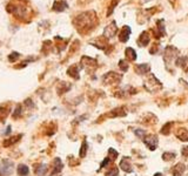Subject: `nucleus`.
I'll list each match as a JSON object with an SVG mask.
<instances>
[{
    "label": "nucleus",
    "instance_id": "1",
    "mask_svg": "<svg viewBox=\"0 0 188 176\" xmlns=\"http://www.w3.org/2000/svg\"><path fill=\"white\" fill-rule=\"evenodd\" d=\"M74 25L80 33H88L91 29L98 25V18L94 11H88L84 13L79 14L74 19Z\"/></svg>",
    "mask_w": 188,
    "mask_h": 176
},
{
    "label": "nucleus",
    "instance_id": "2",
    "mask_svg": "<svg viewBox=\"0 0 188 176\" xmlns=\"http://www.w3.org/2000/svg\"><path fill=\"white\" fill-rule=\"evenodd\" d=\"M7 11L15 15L17 18H25L27 15L28 7L20 0H13L7 5Z\"/></svg>",
    "mask_w": 188,
    "mask_h": 176
},
{
    "label": "nucleus",
    "instance_id": "3",
    "mask_svg": "<svg viewBox=\"0 0 188 176\" xmlns=\"http://www.w3.org/2000/svg\"><path fill=\"white\" fill-rule=\"evenodd\" d=\"M144 86H145V88H146L149 93L159 92L161 88H162V84H161L160 81H159V80L155 77V75H153V74H149V75L146 77Z\"/></svg>",
    "mask_w": 188,
    "mask_h": 176
},
{
    "label": "nucleus",
    "instance_id": "4",
    "mask_svg": "<svg viewBox=\"0 0 188 176\" xmlns=\"http://www.w3.org/2000/svg\"><path fill=\"white\" fill-rule=\"evenodd\" d=\"M179 54V49L175 48L174 46H168L165 49V53H163V61L166 63V66H168L169 63H172L175 59L178 58Z\"/></svg>",
    "mask_w": 188,
    "mask_h": 176
},
{
    "label": "nucleus",
    "instance_id": "5",
    "mask_svg": "<svg viewBox=\"0 0 188 176\" xmlns=\"http://www.w3.org/2000/svg\"><path fill=\"white\" fill-rule=\"evenodd\" d=\"M122 80V74H118L115 72H108L106 73L104 77H102V82L104 84H117L119 82H121Z\"/></svg>",
    "mask_w": 188,
    "mask_h": 176
},
{
    "label": "nucleus",
    "instance_id": "6",
    "mask_svg": "<svg viewBox=\"0 0 188 176\" xmlns=\"http://www.w3.org/2000/svg\"><path fill=\"white\" fill-rule=\"evenodd\" d=\"M144 143L149 150H155L159 144V139L155 134H148L144 137Z\"/></svg>",
    "mask_w": 188,
    "mask_h": 176
},
{
    "label": "nucleus",
    "instance_id": "7",
    "mask_svg": "<svg viewBox=\"0 0 188 176\" xmlns=\"http://www.w3.org/2000/svg\"><path fill=\"white\" fill-rule=\"evenodd\" d=\"M13 173V162L10 160H4L0 166V174L2 176L11 175Z\"/></svg>",
    "mask_w": 188,
    "mask_h": 176
},
{
    "label": "nucleus",
    "instance_id": "8",
    "mask_svg": "<svg viewBox=\"0 0 188 176\" xmlns=\"http://www.w3.org/2000/svg\"><path fill=\"white\" fill-rule=\"evenodd\" d=\"M118 32V27H117V22L115 21H112L108 26H106L104 31V36L107 38V39H111V38H114L115 34Z\"/></svg>",
    "mask_w": 188,
    "mask_h": 176
},
{
    "label": "nucleus",
    "instance_id": "9",
    "mask_svg": "<svg viewBox=\"0 0 188 176\" xmlns=\"http://www.w3.org/2000/svg\"><path fill=\"white\" fill-rule=\"evenodd\" d=\"M126 108L122 106V107H118V108H115V109H112L109 113H107V114H105L104 116L105 118H122V116H126Z\"/></svg>",
    "mask_w": 188,
    "mask_h": 176
},
{
    "label": "nucleus",
    "instance_id": "10",
    "mask_svg": "<svg viewBox=\"0 0 188 176\" xmlns=\"http://www.w3.org/2000/svg\"><path fill=\"white\" fill-rule=\"evenodd\" d=\"M141 123H144L145 126H153L158 122V119L156 116L152 114V113H146L144 116H142V120H140Z\"/></svg>",
    "mask_w": 188,
    "mask_h": 176
},
{
    "label": "nucleus",
    "instance_id": "11",
    "mask_svg": "<svg viewBox=\"0 0 188 176\" xmlns=\"http://www.w3.org/2000/svg\"><path fill=\"white\" fill-rule=\"evenodd\" d=\"M91 43H93V46H95V47H98V48L104 49L105 52H106V48L109 46V45H108V39L105 38L104 35L97 38V39H95L94 41H92Z\"/></svg>",
    "mask_w": 188,
    "mask_h": 176
},
{
    "label": "nucleus",
    "instance_id": "12",
    "mask_svg": "<svg viewBox=\"0 0 188 176\" xmlns=\"http://www.w3.org/2000/svg\"><path fill=\"white\" fill-rule=\"evenodd\" d=\"M120 168L122 169L125 173H133L132 162H131V157L126 156L120 161Z\"/></svg>",
    "mask_w": 188,
    "mask_h": 176
},
{
    "label": "nucleus",
    "instance_id": "13",
    "mask_svg": "<svg viewBox=\"0 0 188 176\" xmlns=\"http://www.w3.org/2000/svg\"><path fill=\"white\" fill-rule=\"evenodd\" d=\"M154 36L155 38H161V36H165L166 35V31H165V24L162 20L156 21V28L153 31Z\"/></svg>",
    "mask_w": 188,
    "mask_h": 176
},
{
    "label": "nucleus",
    "instance_id": "14",
    "mask_svg": "<svg viewBox=\"0 0 188 176\" xmlns=\"http://www.w3.org/2000/svg\"><path fill=\"white\" fill-rule=\"evenodd\" d=\"M135 72L140 74V75H145V74H148L149 70H151V66L148 63H140V65H136L134 67Z\"/></svg>",
    "mask_w": 188,
    "mask_h": 176
},
{
    "label": "nucleus",
    "instance_id": "15",
    "mask_svg": "<svg viewBox=\"0 0 188 176\" xmlns=\"http://www.w3.org/2000/svg\"><path fill=\"white\" fill-rule=\"evenodd\" d=\"M129 35H131V28L129 26H125V27L121 29V32H120V35H119V40L120 42H127L128 41V39H129Z\"/></svg>",
    "mask_w": 188,
    "mask_h": 176
},
{
    "label": "nucleus",
    "instance_id": "16",
    "mask_svg": "<svg viewBox=\"0 0 188 176\" xmlns=\"http://www.w3.org/2000/svg\"><path fill=\"white\" fill-rule=\"evenodd\" d=\"M185 170H186V166L180 162V163L175 164L174 167L172 168V174H173V176H182Z\"/></svg>",
    "mask_w": 188,
    "mask_h": 176
},
{
    "label": "nucleus",
    "instance_id": "17",
    "mask_svg": "<svg viewBox=\"0 0 188 176\" xmlns=\"http://www.w3.org/2000/svg\"><path fill=\"white\" fill-rule=\"evenodd\" d=\"M175 135H176V137H178L180 141L188 142V129L187 128H179V129H176Z\"/></svg>",
    "mask_w": 188,
    "mask_h": 176
},
{
    "label": "nucleus",
    "instance_id": "18",
    "mask_svg": "<svg viewBox=\"0 0 188 176\" xmlns=\"http://www.w3.org/2000/svg\"><path fill=\"white\" fill-rule=\"evenodd\" d=\"M149 41H151V35H149V33L147 31H145V32H142L141 35H140L138 43H139V46L142 47V46H147L149 43Z\"/></svg>",
    "mask_w": 188,
    "mask_h": 176
},
{
    "label": "nucleus",
    "instance_id": "19",
    "mask_svg": "<svg viewBox=\"0 0 188 176\" xmlns=\"http://www.w3.org/2000/svg\"><path fill=\"white\" fill-rule=\"evenodd\" d=\"M81 63H84L86 67L92 68V69H95L97 68V60L95 59H92V58H88V56H82Z\"/></svg>",
    "mask_w": 188,
    "mask_h": 176
},
{
    "label": "nucleus",
    "instance_id": "20",
    "mask_svg": "<svg viewBox=\"0 0 188 176\" xmlns=\"http://www.w3.org/2000/svg\"><path fill=\"white\" fill-rule=\"evenodd\" d=\"M67 7H68V5H67L66 1H63V0H59V1H56V2H54V5H53V9L56 11V12H63V11H65Z\"/></svg>",
    "mask_w": 188,
    "mask_h": 176
},
{
    "label": "nucleus",
    "instance_id": "21",
    "mask_svg": "<svg viewBox=\"0 0 188 176\" xmlns=\"http://www.w3.org/2000/svg\"><path fill=\"white\" fill-rule=\"evenodd\" d=\"M125 54L127 60H129V61H135L136 60V52L132 47H127L125 51Z\"/></svg>",
    "mask_w": 188,
    "mask_h": 176
},
{
    "label": "nucleus",
    "instance_id": "22",
    "mask_svg": "<svg viewBox=\"0 0 188 176\" xmlns=\"http://www.w3.org/2000/svg\"><path fill=\"white\" fill-rule=\"evenodd\" d=\"M67 73H68V75H71L72 77H74V79H79V68H78L77 65H74V66L70 67L68 70H67Z\"/></svg>",
    "mask_w": 188,
    "mask_h": 176
},
{
    "label": "nucleus",
    "instance_id": "23",
    "mask_svg": "<svg viewBox=\"0 0 188 176\" xmlns=\"http://www.w3.org/2000/svg\"><path fill=\"white\" fill-rule=\"evenodd\" d=\"M119 175V169L117 166H111L109 168L106 170L105 176H118Z\"/></svg>",
    "mask_w": 188,
    "mask_h": 176
},
{
    "label": "nucleus",
    "instance_id": "24",
    "mask_svg": "<svg viewBox=\"0 0 188 176\" xmlns=\"http://www.w3.org/2000/svg\"><path fill=\"white\" fill-rule=\"evenodd\" d=\"M187 58L186 56H179L178 59H176V61H175V63H176V66L178 67H181V68H185L186 66H187Z\"/></svg>",
    "mask_w": 188,
    "mask_h": 176
},
{
    "label": "nucleus",
    "instance_id": "25",
    "mask_svg": "<svg viewBox=\"0 0 188 176\" xmlns=\"http://www.w3.org/2000/svg\"><path fill=\"white\" fill-rule=\"evenodd\" d=\"M172 126H173V123H172V122H167V123H165V126L161 128L160 133L162 134V135H169V134H171Z\"/></svg>",
    "mask_w": 188,
    "mask_h": 176
},
{
    "label": "nucleus",
    "instance_id": "26",
    "mask_svg": "<svg viewBox=\"0 0 188 176\" xmlns=\"http://www.w3.org/2000/svg\"><path fill=\"white\" fill-rule=\"evenodd\" d=\"M175 157H176V154L175 153H171V152H166V153L162 154V160L166 162L172 161V160H174Z\"/></svg>",
    "mask_w": 188,
    "mask_h": 176
},
{
    "label": "nucleus",
    "instance_id": "27",
    "mask_svg": "<svg viewBox=\"0 0 188 176\" xmlns=\"http://www.w3.org/2000/svg\"><path fill=\"white\" fill-rule=\"evenodd\" d=\"M47 171V166L46 164H40L38 168L35 169V174L38 176H44Z\"/></svg>",
    "mask_w": 188,
    "mask_h": 176
},
{
    "label": "nucleus",
    "instance_id": "28",
    "mask_svg": "<svg viewBox=\"0 0 188 176\" xmlns=\"http://www.w3.org/2000/svg\"><path fill=\"white\" fill-rule=\"evenodd\" d=\"M56 167H54V170H53V173H52V176H54L56 174H58L61 169H63V163H61V160L60 159H56Z\"/></svg>",
    "mask_w": 188,
    "mask_h": 176
},
{
    "label": "nucleus",
    "instance_id": "29",
    "mask_svg": "<svg viewBox=\"0 0 188 176\" xmlns=\"http://www.w3.org/2000/svg\"><path fill=\"white\" fill-rule=\"evenodd\" d=\"M28 171H29V169H28L27 166H25V164H20L19 167H18V174L20 176H26L28 174Z\"/></svg>",
    "mask_w": 188,
    "mask_h": 176
},
{
    "label": "nucleus",
    "instance_id": "30",
    "mask_svg": "<svg viewBox=\"0 0 188 176\" xmlns=\"http://www.w3.org/2000/svg\"><path fill=\"white\" fill-rule=\"evenodd\" d=\"M119 156V153L115 150V149H113V148H109L108 149V157L111 159L112 161H115L117 159H118Z\"/></svg>",
    "mask_w": 188,
    "mask_h": 176
},
{
    "label": "nucleus",
    "instance_id": "31",
    "mask_svg": "<svg viewBox=\"0 0 188 176\" xmlns=\"http://www.w3.org/2000/svg\"><path fill=\"white\" fill-rule=\"evenodd\" d=\"M86 153H87V141L84 140L82 141V143H81V149H80L79 156H80V157H85V156H86Z\"/></svg>",
    "mask_w": 188,
    "mask_h": 176
},
{
    "label": "nucleus",
    "instance_id": "32",
    "mask_svg": "<svg viewBox=\"0 0 188 176\" xmlns=\"http://www.w3.org/2000/svg\"><path fill=\"white\" fill-rule=\"evenodd\" d=\"M119 67H120V69L122 70V72H127L129 65H128V62L125 61V60H120V61H119Z\"/></svg>",
    "mask_w": 188,
    "mask_h": 176
},
{
    "label": "nucleus",
    "instance_id": "33",
    "mask_svg": "<svg viewBox=\"0 0 188 176\" xmlns=\"http://www.w3.org/2000/svg\"><path fill=\"white\" fill-rule=\"evenodd\" d=\"M134 134H135L139 139H142V140H144V137L146 136V132H145V129H134Z\"/></svg>",
    "mask_w": 188,
    "mask_h": 176
},
{
    "label": "nucleus",
    "instance_id": "34",
    "mask_svg": "<svg viewBox=\"0 0 188 176\" xmlns=\"http://www.w3.org/2000/svg\"><path fill=\"white\" fill-rule=\"evenodd\" d=\"M111 162H112V160H111V159H109V157H108V156H107V157L105 159L104 161L101 162V164H100V169L106 168V167H107V166H108V164H109Z\"/></svg>",
    "mask_w": 188,
    "mask_h": 176
},
{
    "label": "nucleus",
    "instance_id": "35",
    "mask_svg": "<svg viewBox=\"0 0 188 176\" xmlns=\"http://www.w3.org/2000/svg\"><path fill=\"white\" fill-rule=\"evenodd\" d=\"M181 155L183 156V157H188V146H185V147H182Z\"/></svg>",
    "mask_w": 188,
    "mask_h": 176
},
{
    "label": "nucleus",
    "instance_id": "36",
    "mask_svg": "<svg viewBox=\"0 0 188 176\" xmlns=\"http://www.w3.org/2000/svg\"><path fill=\"white\" fill-rule=\"evenodd\" d=\"M17 58H19V53H15V52H14V53H12L11 55L8 56L10 61H12V62H13V61L15 60V59H17Z\"/></svg>",
    "mask_w": 188,
    "mask_h": 176
},
{
    "label": "nucleus",
    "instance_id": "37",
    "mask_svg": "<svg viewBox=\"0 0 188 176\" xmlns=\"http://www.w3.org/2000/svg\"><path fill=\"white\" fill-rule=\"evenodd\" d=\"M117 2H118V0H113V2H112L111 7H109V11H108V15H111V14H112L113 9H114V6L117 5Z\"/></svg>",
    "mask_w": 188,
    "mask_h": 176
},
{
    "label": "nucleus",
    "instance_id": "38",
    "mask_svg": "<svg viewBox=\"0 0 188 176\" xmlns=\"http://www.w3.org/2000/svg\"><path fill=\"white\" fill-rule=\"evenodd\" d=\"M154 176H163L161 173H156V174H154Z\"/></svg>",
    "mask_w": 188,
    "mask_h": 176
},
{
    "label": "nucleus",
    "instance_id": "39",
    "mask_svg": "<svg viewBox=\"0 0 188 176\" xmlns=\"http://www.w3.org/2000/svg\"><path fill=\"white\" fill-rule=\"evenodd\" d=\"M142 2H148V1H151V0H141Z\"/></svg>",
    "mask_w": 188,
    "mask_h": 176
},
{
    "label": "nucleus",
    "instance_id": "40",
    "mask_svg": "<svg viewBox=\"0 0 188 176\" xmlns=\"http://www.w3.org/2000/svg\"><path fill=\"white\" fill-rule=\"evenodd\" d=\"M187 74H188V69H187Z\"/></svg>",
    "mask_w": 188,
    "mask_h": 176
}]
</instances>
